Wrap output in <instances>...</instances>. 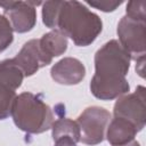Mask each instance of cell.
Instances as JSON below:
<instances>
[{
	"label": "cell",
	"instance_id": "6da1fadb",
	"mask_svg": "<svg viewBox=\"0 0 146 146\" xmlns=\"http://www.w3.org/2000/svg\"><path fill=\"white\" fill-rule=\"evenodd\" d=\"M131 58L119 41L111 40L95 55V74L90 90L96 98L111 100L125 95L130 86L125 79Z\"/></svg>",
	"mask_w": 146,
	"mask_h": 146
},
{
	"label": "cell",
	"instance_id": "7a4b0ae2",
	"mask_svg": "<svg viewBox=\"0 0 146 146\" xmlns=\"http://www.w3.org/2000/svg\"><path fill=\"white\" fill-rule=\"evenodd\" d=\"M56 27L76 46L92 43L102 32V19L79 1H63Z\"/></svg>",
	"mask_w": 146,
	"mask_h": 146
},
{
	"label": "cell",
	"instance_id": "3957f363",
	"mask_svg": "<svg viewBox=\"0 0 146 146\" xmlns=\"http://www.w3.org/2000/svg\"><path fill=\"white\" fill-rule=\"evenodd\" d=\"M10 115L16 127L27 133H42L51 129L54 113L41 95L23 92L15 97Z\"/></svg>",
	"mask_w": 146,
	"mask_h": 146
},
{
	"label": "cell",
	"instance_id": "277c9868",
	"mask_svg": "<svg viewBox=\"0 0 146 146\" xmlns=\"http://www.w3.org/2000/svg\"><path fill=\"white\" fill-rule=\"evenodd\" d=\"M111 113L104 107H87L76 120L80 130V141L86 145H97L105 138V130L110 122Z\"/></svg>",
	"mask_w": 146,
	"mask_h": 146
},
{
	"label": "cell",
	"instance_id": "5b68a950",
	"mask_svg": "<svg viewBox=\"0 0 146 146\" xmlns=\"http://www.w3.org/2000/svg\"><path fill=\"white\" fill-rule=\"evenodd\" d=\"M119 43L131 59L145 57L146 22H139L123 16L117 24Z\"/></svg>",
	"mask_w": 146,
	"mask_h": 146
},
{
	"label": "cell",
	"instance_id": "8992f818",
	"mask_svg": "<svg viewBox=\"0 0 146 146\" xmlns=\"http://www.w3.org/2000/svg\"><path fill=\"white\" fill-rule=\"evenodd\" d=\"M145 102V88L143 86H138L135 92L125 94L117 98L114 104V116L128 120L138 131H140L145 127L146 122Z\"/></svg>",
	"mask_w": 146,
	"mask_h": 146
},
{
	"label": "cell",
	"instance_id": "52a82bcc",
	"mask_svg": "<svg viewBox=\"0 0 146 146\" xmlns=\"http://www.w3.org/2000/svg\"><path fill=\"white\" fill-rule=\"evenodd\" d=\"M40 3L35 1H3L0 2V7L3 8V16L9 21L13 30L18 33H25L35 25V6Z\"/></svg>",
	"mask_w": 146,
	"mask_h": 146
},
{
	"label": "cell",
	"instance_id": "ba28073f",
	"mask_svg": "<svg viewBox=\"0 0 146 146\" xmlns=\"http://www.w3.org/2000/svg\"><path fill=\"white\" fill-rule=\"evenodd\" d=\"M11 59L22 70L24 76L33 75L36 71L47 66L52 60V58L41 48L39 39H32L25 42L19 52Z\"/></svg>",
	"mask_w": 146,
	"mask_h": 146
},
{
	"label": "cell",
	"instance_id": "9c48e42d",
	"mask_svg": "<svg viewBox=\"0 0 146 146\" xmlns=\"http://www.w3.org/2000/svg\"><path fill=\"white\" fill-rule=\"evenodd\" d=\"M50 75L52 80L59 84L73 86L83 80L86 75V67L79 59L65 57L51 67Z\"/></svg>",
	"mask_w": 146,
	"mask_h": 146
},
{
	"label": "cell",
	"instance_id": "30bf717a",
	"mask_svg": "<svg viewBox=\"0 0 146 146\" xmlns=\"http://www.w3.org/2000/svg\"><path fill=\"white\" fill-rule=\"evenodd\" d=\"M138 130L136 127L122 117H115L111 121L106 138L112 146H140L135 139Z\"/></svg>",
	"mask_w": 146,
	"mask_h": 146
},
{
	"label": "cell",
	"instance_id": "8fae6325",
	"mask_svg": "<svg viewBox=\"0 0 146 146\" xmlns=\"http://www.w3.org/2000/svg\"><path fill=\"white\" fill-rule=\"evenodd\" d=\"M24 74L22 70L13 62L5 59L0 62V84L9 90L16 91L23 82Z\"/></svg>",
	"mask_w": 146,
	"mask_h": 146
},
{
	"label": "cell",
	"instance_id": "7c38bea8",
	"mask_svg": "<svg viewBox=\"0 0 146 146\" xmlns=\"http://www.w3.org/2000/svg\"><path fill=\"white\" fill-rule=\"evenodd\" d=\"M43 51L51 58L63 55L67 49V38L58 30H52L39 39Z\"/></svg>",
	"mask_w": 146,
	"mask_h": 146
},
{
	"label": "cell",
	"instance_id": "4fadbf2b",
	"mask_svg": "<svg viewBox=\"0 0 146 146\" xmlns=\"http://www.w3.org/2000/svg\"><path fill=\"white\" fill-rule=\"evenodd\" d=\"M51 135L54 141L62 138H71L75 143L80 141V130L76 121L60 117L54 121L51 125Z\"/></svg>",
	"mask_w": 146,
	"mask_h": 146
},
{
	"label": "cell",
	"instance_id": "5bb4252c",
	"mask_svg": "<svg viewBox=\"0 0 146 146\" xmlns=\"http://www.w3.org/2000/svg\"><path fill=\"white\" fill-rule=\"evenodd\" d=\"M63 1H46L42 7V21L49 29H56L58 14Z\"/></svg>",
	"mask_w": 146,
	"mask_h": 146
},
{
	"label": "cell",
	"instance_id": "9a60e30c",
	"mask_svg": "<svg viewBox=\"0 0 146 146\" xmlns=\"http://www.w3.org/2000/svg\"><path fill=\"white\" fill-rule=\"evenodd\" d=\"M15 97V91L9 90L0 84V120H5L10 115Z\"/></svg>",
	"mask_w": 146,
	"mask_h": 146
},
{
	"label": "cell",
	"instance_id": "2e32d148",
	"mask_svg": "<svg viewBox=\"0 0 146 146\" xmlns=\"http://www.w3.org/2000/svg\"><path fill=\"white\" fill-rule=\"evenodd\" d=\"M127 17L139 21L146 22V1L138 0V1H129L127 5Z\"/></svg>",
	"mask_w": 146,
	"mask_h": 146
},
{
	"label": "cell",
	"instance_id": "e0dca14e",
	"mask_svg": "<svg viewBox=\"0 0 146 146\" xmlns=\"http://www.w3.org/2000/svg\"><path fill=\"white\" fill-rule=\"evenodd\" d=\"M13 27L9 21L3 16L0 15V52L6 50L14 40L13 35Z\"/></svg>",
	"mask_w": 146,
	"mask_h": 146
},
{
	"label": "cell",
	"instance_id": "ac0fdd59",
	"mask_svg": "<svg viewBox=\"0 0 146 146\" xmlns=\"http://www.w3.org/2000/svg\"><path fill=\"white\" fill-rule=\"evenodd\" d=\"M87 3L102 11L108 13L115 10L122 3V1H87Z\"/></svg>",
	"mask_w": 146,
	"mask_h": 146
},
{
	"label": "cell",
	"instance_id": "d6986e66",
	"mask_svg": "<svg viewBox=\"0 0 146 146\" xmlns=\"http://www.w3.org/2000/svg\"><path fill=\"white\" fill-rule=\"evenodd\" d=\"M54 146H78V145L71 138H62V139L56 140Z\"/></svg>",
	"mask_w": 146,
	"mask_h": 146
},
{
	"label": "cell",
	"instance_id": "ffe728a7",
	"mask_svg": "<svg viewBox=\"0 0 146 146\" xmlns=\"http://www.w3.org/2000/svg\"><path fill=\"white\" fill-rule=\"evenodd\" d=\"M136 62H137V64H136V71H137V73L141 78H144V63H145V57H141V58L137 59Z\"/></svg>",
	"mask_w": 146,
	"mask_h": 146
}]
</instances>
